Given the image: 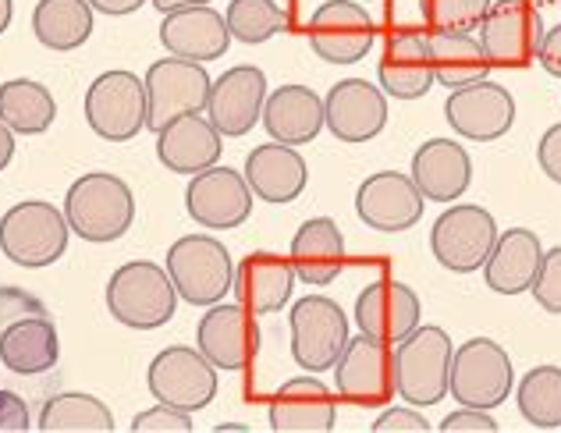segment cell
<instances>
[{"instance_id": "obj_48", "label": "cell", "mask_w": 561, "mask_h": 433, "mask_svg": "<svg viewBox=\"0 0 561 433\" xmlns=\"http://www.w3.org/2000/svg\"><path fill=\"white\" fill-rule=\"evenodd\" d=\"M11 160H14V132L0 122V171H8Z\"/></svg>"}, {"instance_id": "obj_42", "label": "cell", "mask_w": 561, "mask_h": 433, "mask_svg": "<svg viewBox=\"0 0 561 433\" xmlns=\"http://www.w3.org/2000/svg\"><path fill=\"white\" fill-rule=\"evenodd\" d=\"M377 433H426L431 430V420L416 409V406H394V409H383L377 420H374Z\"/></svg>"}, {"instance_id": "obj_20", "label": "cell", "mask_w": 561, "mask_h": 433, "mask_svg": "<svg viewBox=\"0 0 561 433\" xmlns=\"http://www.w3.org/2000/svg\"><path fill=\"white\" fill-rule=\"evenodd\" d=\"M328 132L342 143H370L388 125V93L366 79H342L323 96Z\"/></svg>"}, {"instance_id": "obj_39", "label": "cell", "mask_w": 561, "mask_h": 433, "mask_svg": "<svg viewBox=\"0 0 561 433\" xmlns=\"http://www.w3.org/2000/svg\"><path fill=\"white\" fill-rule=\"evenodd\" d=\"M494 0H423V19L434 33H472L480 29Z\"/></svg>"}, {"instance_id": "obj_21", "label": "cell", "mask_w": 561, "mask_h": 433, "mask_svg": "<svg viewBox=\"0 0 561 433\" xmlns=\"http://www.w3.org/2000/svg\"><path fill=\"white\" fill-rule=\"evenodd\" d=\"M356 323L363 334L398 345L423 323V303L409 285L394 277H383L366 285L356 298Z\"/></svg>"}, {"instance_id": "obj_12", "label": "cell", "mask_w": 561, "mask_h": 433, "mask_svg": "<svg viewBox=\"0 0 561 433\" xmlns=\"http://www.w3.org/2000/svg\"><path fill=\"white\" fill-rule=\"evenodd\" d=\"M377 25L359 0H328L309 19V47L320 61L348 68L374 50Z\"/></svg>"}, {"instance_id": "obj_44", "label": "cell", "mask_w": 561, "mask_h": 433, "mask_svg": "<svg viewBox=\"0 0 561 433\" xmlns=\"http://www.w3.org/2000/svg\"><path fill=\"white\" fill-rule=\"evenodd\" d=\"M537 163L540 171L551 178L554 185H561V125H551L537 143Z\"/></svg>"}, {"instance_id": "obj_9", "label": "cell", "mask_w": 561, "mask_h": 433, "mask_svg": "<svg viewBox=\"0 0 561 433\" xmlns=\"http://www.w3.org/2000/svg\"><path fill=\"white\" fill-rule=\"evenodd\" d=\"M497 220L480 203H455L431 228L434 260L451 274L480 271L497 242Z\"/></svg>"}, {"instance_id": "obj_24", "label": "cell", "mask_w": 561, "mask_h": 433, "mask_svg": "<svg viewBox=\"0 0 561 433\" xmlns=\"http://www.w3.org/2000/svg\"><path fill=\"white\" fill-rule=\"evenodd\" d=\"M231 39L234 36L228 29V19L210 4L171 11L160 22V43H164V50L174 57H185V61H199V65L220 61L228 54Z\"/></svg>"}, {"instance_id": "obj_43", "label": "cell", "mask_w": 561, "mask_h": 433, "mask_svg": "<svg viewBox=\"0 0 561 433\" xmlns=\"http://www.w3.org/2000/svg\"><path fill=\"white\" fill-rule=\"evenodd\" d=\"M440 430H445V433H494L497 420L486 409L459 406L455 412H448L445 420H440Z\"/></svg>"}, {"instance_id": "obj_38", "label": "cell", "mask_w": 561, "mask_h": 433, "mask_svg": "<svg viewBox=\"0 0 561 433\" xmlns=\"http://www.w3.org/2000/svg\"><path fill=\"white\" fill-rule=\"evenodd\" d=\"M225 19L231 36L239 43H249V47H260V43L274 39L288 25L277 0H231Z\"/></svg>"}, {"instance_id": "obj_35", "label": "cell", "mask_w": 561, "mask_h": 433, "mask_svg": "<svg viewBox=\"0 0 561 433\" xmlns=\"http://www.w3.org/2000/svg\"><path fill=\"white\" fill-rule=\"evenodd\" d=\"M57 117V100L36 79H8L0 86V122L14 136H43Z\"/></svg>"}, {"instance_id": "obj_2", "label": "cell", "mask_w": 561, "mask_h": 433, "mask_svg": "<svg viewBox=\"0 0 561 433\" xmlns=\"http://www.w3.org/2000/svg\"><path fill=\"white\" fill-rule=\"evenodd\" d=\"M65 217L71 231L82 242H117L136 224V196H131L128 182L107 171L82 174L76 185L65 192Z\"/></svg>"}, {"instance_id": "obj_8", "label": "cell", "mask_w": 561, "mask_h": 433, "mask_svg": "<svg viewBox=\"0 0 561 433\" xmlns=\"http://www.w3.org/2000/svg\"><path fill=\"white\" fill-rule=\"evenodd\" d=\"M291 360L309 373H328L348 345V317L328 295H302L288 312Z\"/></svg>"}, {"instance_id": "obj_1", "label": "cell", "mask_w": 561, "mask_h": 433, "mask_svg": "<svg viewBox=\"0 0 561 433\" xmlns=\"http://www.w3.org/2000/svg\"><path fill=\"white\" fill-rule=\"evenodd\" d=\"M455 345L445 327L420 323L394 349V387L398 398L416 409H434L451 395Z\"/></svg>"}, {"instance_id": "obj_5", "label": "cell", "mask_w": 561, "mask_h": 433, "mask_svg": "<svg viewBox=\"0 0 561 433\" xmlns=\"http://www.w3.org/2000/svg\"><path fill=\"white\" fill-rule=\"evenodd\" d=\"M168 274L188 306H217L234 288V263L228 246L210 235H185L168 249Z\"/></svg>"}, {"instance_id": "obj_26", "label": "cell", "mask_w": 561, "mask_h": 433, "mask_svg": "<svg viewBox=\"0 0 561 433\" xmlns=\"http://www.w3.org/2000/svg\"><path fill=\"white\" fill-rule=\"evenodd\" d=\"M242 174H245L249 189H253V196L271 206L295 203L309 182V168H306L302 153H295V146H288V143L256 146L253 153L245 157Z\"/></svg>"}, {"instance_id": "obj_33", "label": "cell", "mask_w": 561, "mask_h": 433, "mask_svg": "<svg viewBox=\"0 0 561 433\" xmlns=\"http://www.w3.org/2000/svg\"><path fill=\"white\" fill-rule=\"evenodd\" d=\"M96 8L90 0H39L33 8V33L47 50H79L93 36Z\"/></svg>"}, {"instance_id": "obj_34", "label": "cell", "mask_w": 561, "mask_h": 433, "mask_svg": "<svg viewBox=\"0 0 561 433\" xmlns=\"http://www.w3.org/2000/svg\"><path fill=\"white\" fill-rule=\"evenodd\" d=\"M431 54H434L437 82L448 89L483 82L494 68L480 36H472V33H431Z\"/></svg>"}, {"instance_id": "obj_49", "label": "cell", "mask_w": 561, "mask_h": 433, "mask_svg": "<svg viewBox=\"0 0 561 433\" xmlns=\"http://www.w3.org/2000/svg\"><path fill=\"white\" fill-rule=\"evenodd\" d=\"M199 4H210V0H153V8L164 11V14L182 11V8H199Z\"/></svg>"}, {"instance_id": "obj_29", "label": "cell", "mask_w": 561, "mask_h": 433, "mask_svg": "<svg viewBox=\"0 0 561 433\" xmlns=\"http://www.w3.org/2000/svg\"><path fill=\"white\" fill-rule=\"evenodd\" d=\"M412 182L426 203H455L472 185V160L455 139H426L412 153Z\"/></svg>"}, {"instance_id": "obj_41", "label": "cell", "mask_w": 561, "mask_h": 433, "mask_svg": "<svg viewBox=\"0 0 561 433\" xmlns=\"http://www.w3.org/2000/svg\"><path fill=\"white\" fill-rule=\"evenodd\" d=\"M136 433H188L192 430V412L171 409L164 401H157L153 409H142L136 420H131Z\"/></svg>"}, {"instance_id": "obj_3", "label": "cell", "mask_w": 561, "mask_h": 433, "mask_svg": "<svg viewBox=\"0 0 561 433\" xmlns=\"http://www.w3.org/2000/svg\"><path fill=\"white\" fill-rule=\"evenodd\" d=\"M179 288L168 266L153 260H128L107 281V309L128 331H157L179 309Z\"/></svg>"}, {"instance_id": "obj_47", "label": "cell", "mask_w": 561, "mask_h": 433, "mask_svg": "<svg viewBox=\"0 0 561 433\" xmlns=\"http://www.w3.org/2000/svg\"><path fill=\"white\" fill-rule=\"evenodd\" d=\"M90 4L100 11V14H114V19H122V14H131L139 11L146 0H90Z\"/></svg>"}, {"instance_id": "obj_15", "label": "cell", "mask_w": 561, "mask_h": 433, "mask_svg": "<svg viewBox=\"0 0 561 433\" xmlns=\"http://www.w3.org/2000/svg\"><path fill=\"white\" fill-rule=\"evenodd\" d=\"M543 33V14L529 0H494L480 25V43L494 65L523 68L537 61Z\"/></svg>"}, {"instance_id": "obj_6", "label": "cell", "mask_w": 561, "mask_h": 433, "mask_svg": "<svg viewBox=\"0 0 561 433\" xmlns=\"http://www.w3.org/2000/svg\"><path fill=\"white\" fill-rule=\"evenodd\" d=\"M85 125L107 143H128L150 125V96L136 71L111 68L85 89Z\"/></svg>"}, {"instance_id": "obj_30", "label": "cell", "mask_w": 561, "mask_h": 433, "mask_svg": "<svg viewBox=\"0 0 561 433\" xmlns=\"http://www.w3.org/2000/svg\"><path fill=\"white\" fill-rule=\"evenodd\" d=\"M540 263H543V246L537 231L508 228L497 235L491 257L483 263V281L497 295H523L534 288Z\"/></svg>"}, {"instance_id": "obj_18", "label": "cell", "mask_w": 561, "mask_h": 433, "mask_svg": "<svg viewBox=\"0 0 561 433\" xmlns=\"http://www.w3.org/2000/svg\"><path fill=\"white\" fill-rule=\"evenodd\" d=\"M423 192L412 174L377 171L356 189V214L380 235H402L423 220Z\"/></svg>"}, {"instance_id": "obj_13", "label": "cell", "mask_w": 561, "mask_h": 433, "mask_svg": "<svg viewBox=\"0 0 561 433\" xmlns=\"http://www.w3.org/2000/svg\"><path fill=\"white\" fill-rule=\"evenodd\" d=\"M334 391L348 406H383L394 387V352L388 341L363 334L348 338L342 360L334 363Z\"/></svg>"}, {"instance_id": "obj_4", "label": "cell", "mask_w": 561, "mask_h": 433, "mask_svg": "<svg viewBox=\"0 0 561 433\" xmlns=\"http://www.w3.org/2000/svg\"><path fill=\"white\" fill-rule=\"evenodd\" d=\"M71 224L65 210H57L47 200H25L14 203L0 217V252L25 271H43L54 266L68 252Z\"/></svg>"}, {"instance_id": "obj_27", "label": "cell", "mask_w": 561, "mask_h": 433, "mask_svg": "<svg viewBox=\"0 0 561 433\" xmlns=\"http://www.w3.org/2000/svg\"><path fill=\"white\" fill-rule=\"evenodd\" d=\"M263 128L271 132L274 143L306 146L313 143L323 128H328V111H323V96H317L309 86L288 82L277 86L263 103Z\"/></svg>"}, {"instance_id": "obj_31", "label": "cell", "mask_w": 561, "mask_h": 433, "mask_svg": "<svg viewBox=\"0 0 561 433\" xmlns=\"http://www.w3.org/2000/svg\"><path fill=\"white\" fill-rule=\"evenodd\" d=\"M291 266L299 281L328 288L345 271V235L331 217H309L291 238Z\"/></svg>"}, {"instance_id": "obj_36", "label": "cell", "mask_w": 561, "mask_h": 433, "mask_svg": "<svg viewBox=\"0 0 561 433\" xmlns=\"http://www.w3.org/2000/svg\"><path fill=\"white\" fill-rule=\"evenodd\" d=\"M36 426L43 433H111L114 412L107 401L85 391H65L43 401Z\"/></svg>"}, {"instance_id": "obj_51", "label": "cell", "mask_w": 561, "mask_h": 433, "mask_svg": "<svg viewBox=\"0 0 561 433\" xmlns=\"http://www.w3.org/2000/svg\"><path fill=\"white\" fill-rule=\"evenodd\" d=\"M225 430H239V433H245L249 426H245V423H220V426H217V433H225Z\"/></svg>"}, {"instance_id": "obj_17", "label": "cell", "mask_w": 561, "mask_h": 433, "mask_svg": "<svg viewBox=\"0 0 561 433\" xmlns=\"http://www.w3.org/2000/svg\"><path fill=\"white\" fill-rule=\"evenodd\" d=\"M445 117L451 132L472 143H494L508 136L515 125V96L501 82H472L462 89H451L445 100Z\"/></svg>"}, {"instance_id": "obj_37", "label": "cell", "mask_w": 561, "mask_h": 433, "mask_svg": "<svg viewBox=\"0 0 561 433\" xmlns=\"http://www.w3.org/2000/svg\"><path fill=\"white\" fill-rule=\"evenodd\" d=\"M515 406L523 420L540 430L561 426V366H534L515 384Z\"/></svg>"}, {"instance_id": "obj_22", "label": "cell", "mask_w": 561, "mask_h": 433, "mask_svg": "<svg viewBox=\"0 0 561 433\" xmlns=\"http://www.w3.org/2000/svg\"><path fill=\"white\" fill-rule=\"evenodd\" d=\"M380 89L394 100H423L437 82L431 36L420 29H398L388 36V47L380 57Z\"/></svg>"}, {"instance_id": "obj_23", "label": "cell", "mask_w": 561, "mask_h": 433, "mask_svg": "<svg viewBox=\"0 0 561 433\" xmlns=\"http://www.w3.org/2000/svg\"><path fill=\"white\" fill-rule=\"evenodd\" d=\"M267 420L277 433H328L337 420V391L313 377H291L274 391Z\"/></svg>"}, {"instance_id": "obj_52", "label": "cell", "mask_w": 561, "mask_h": 433, "mask_svg": "<svg viewBox=\"0 0 561 433\" xmlns=\"http://www.w3.org/2000/svg\"><path fill=\"white\" fill-rule=\"evenodd\" d=\"M359 4H370V0H359Z\"/></svg>"}, {"instance_id": "obj_40", "label": "cell", "mask_w": 561, "mask_h": 433, "mask_svg": "<svg viewBox=\"0 0 561 433\" xmlns=\"http://www.w3.org/2000/svg\"><path fill=\"white\" fill-rule=\"evenodd\" d=\"M529 292H534L540 309L561 312V246L543 252V263H540L537 281H534V288H529Z\"/></svg>"}, {"instance_id": "obj_32", "label": "cell", "mask_w": 561, "mask_h": 433, "mask_svg": "<svg viewBox=\"0 0 561 433\" xmlns=\"http://www.w3.org/2000/svg\"><path fill=\"white\" fill-rule=\"evenodd\" d=\"M61 360V341L57 327L47 317L14 320L0 331V363L19 377H39Z\"/></svg>"}, {"instance_id": "obj_16", "label": "cell", "mask_w": 561, "mask_h": 433, "mask_svg": "<svg viewBox=\"0 0 561 433\" xmlns=\"http://www.w3.org/2000/svg\"><path fill=\"white\" fill-rule=\"evenodd\" d=\"M185 210L203 228L231 231L253 214V189H249L245 174L214 163V168L192 174L185 189Z\"/></svg>"}, {"instance_id": "obj_7", "label": "cell", "mask_w": 561, "mask_h": 433, "mask_svg": "<svg viewBox=\"0 0 561 433\" xmlns=\"http://www.w3.org/2000/svg\"><path fill=\"white\" fill-rule=\"evenodd\" d=\"M515 391V366L494 338H469L451 360V398L469 409H497Z\"/></svg>"}, {"instance_id": "obj_50", "label": "cell", "mask_w": 561, "mask_h": 433, "mask_svg": "<svg viewBox=\"0 0 561 433\" xmlns=\"http://www.w3.org/2000/svg\"><path fill=\"white\" fill-rule=\"evenodd\" d=\"M11 19H14V0H0V36L8 33Z\"/></svg>"}, {"instance_id": "obj_11", "label": "cell", "mask_w": 561, "mask_h": 433, "mask_svg": "<svg viewBox=\"0 0 561 433\" xmlns=\"http://www.w3.org/2000/svg\"><path fill=\"white\" fill-rule=\"evenodd\" d=\"M146 82V96H150V125L160 132L171 125L174 117L182 114H203L206 103H210V89L214 79L199 61H185V57H160L142 75Z\"/></svg>"}, {"instance_id": "obj_19", "label": "cell", "mask_w": 561, "mask_h": 433, "mask_svg": "<svg viewBox=\"0 0 561 433\" xmlns=\"http://www.w3.org/2000/svg\"><path fill=\"white\" fill-rule=\"evenodd\" d=\"M267 75L256 65H234L228 68L210 89L206 117L217 125L220 136L239 139L249 136L263 122V103H267Z\"/></svg>"}, {"instance_id": "obj_45", "label": "cell", "mask_w": 561, "mask_h": 433, "mask_svg": "<svg viewBox=\"0 0 561 433\" xmlns=\"http://www.w3.org/2000/svg\"><path fill=\"white\" fill-rule=\"evenodd\" d=\"M33 426L28 406L14 391H0V433H25Z\"/></svg>"}, {"instance_id": "obj_25", "label": "cell", "mask_w": 561, "mask_h": 433, "mask_svg": "<svg viewBox=\"0 0 561 433\" xmlns=\"http://www.w3.org/2000/svg\"><path fill=\"white\" fill-rule=\"evenodd\" d=\"M225 153V136L203 114H182L157 132V160L174 174H199Z\"/></svg>"}, {"instance_id": "obj_28", "label": "cell", "mask_w": 561, "mask_h": 433, "mask_svg": "<svg viewBox=\"0 0 561 433\" xmlns=\"http://www.w3.org/2000/svg\"><path fill=\"white\" fill-rule=\"evenodd\" d=\"M295 274L291 260H280L277 252H249V257L234 266V288L231 295L239 298L245 309H253L256 317H267L291 303L295 292Z\"/></svg>"}, {"instance_id": "obj_46", "label": "cell", "mask_w": 561, "mask_h": 433, "mask_svg": "<svg viewBox=\"0 0 561 433\" xmlns=\"http://www.w3.org/2000/svg\"><path fill=\"white\" fill-rule=\"evenodd\" d=\"M537 61H540V68L548 71V75L561 79V25H554V29H548V33H543Z\"/></svg>"}, {"instance_id": "obj_10", "label": "cell", "mask_w": 561, "mask_h": 433, "mask_svg": "<svg viewBox=\"0 0 561 433\" xmlns=\"http://www.w3.org/2000/svg\"><path fill=\"white\" fill-rule=\"evenodd\" d=\"M217 366L206 360L199 349L188 345H168L153 355L150 369H146V387L157 401L171 409L199 412L217 398Z\"/></svg>"}, {"instance_id": "obj_14", "label": "cell", "mask_w": 561, "mask_h": 433, "mask_svg": "<svg viewBox=\"0 0 561 433\" xmlns=\"http://www.w3.org/2000/svg\"><path fill=\"white\" fill-rule=\"evenodd\" d=\"M196 349L210 360L220 373H242L253 366L260 355V323L256 312L242 303H217L206 306L196 327Z\"/></svg>"}]
</instances>
